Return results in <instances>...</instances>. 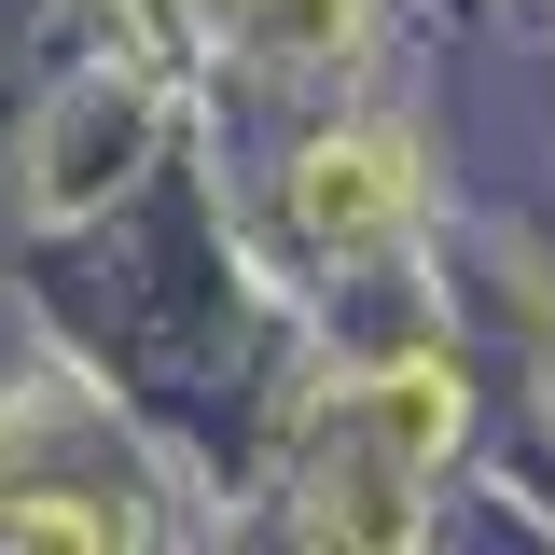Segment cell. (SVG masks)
<instances>
[{"label":"cell","mask_w":555,"mask_h":555,"mask_svg":"<svg viewBox=\"0 0 555 555\" xmlns=\"http://www.w3.org/2000/svg\"><path fill=\"white\" fill-rule=\"evenodd\" d=\"M292 222L320 236V250H389L416 222V153L389 126H334L292 153Z\"/></svg>","instance_id":"1"},{"label":"cell","mask_w":555,"mask_h":555,"mask_svg":"<svg viewBox=\"0 0 555 555\" xmlns=\"http://www.w3.org/2000/svg\"><path fill=\"white\" fill-rule=\"evenodd\" d=\"M361 430H375L403 473H444V444H459V361H430V347L375 361V375H361Z\"/></svg>","instance_id":"2"}]
</instances>
